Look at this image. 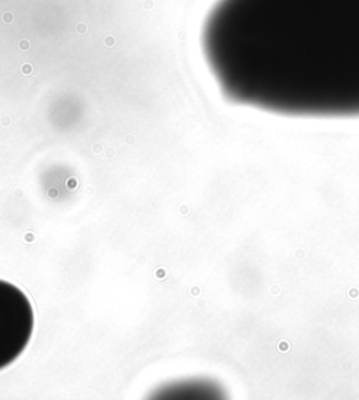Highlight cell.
I'll use <instances>...</instances> for the list:
<instances>
[{
    "label": "cell",
    "instance_id": "6da1fadb",
    "mask_svg": "<svg viewBox=\"0 0 359 400\" xmlns=\"http://www.w3.org/2000/svg\"><path fill=\"white\" fill-rule=\"evenodd\" d=\"M202 49L230 103L292 118H359V0H218Z\"/></svg>",
    "mask_w": 359,
    "mask_h": 400
},
{
    "label": "cell",
    "instance_id": "3957f363",
    "mask_svg": "<svg viewBox=\"0 0 359 400\" xmlns=\"http://www.w3.org/2000/svg\"><path fill=\"white\" fill-rule=\"evenodd\" d=\"M149 400H223V397L206 382L184 381L158 389Z\"/></svg>",
    "mask_w": 359,
    "mask_h": 400
},
{
    "label": "cell",
    "instance_id": "7a4b0ae2",
    "mask_svg": "<svg viewBox=\"0 0 359 400\" xmlns=\"http://www.w3.org/2000/svg\"><path fill=\"white\" fill-rule=\"evenodd\" d=\"M34 312L20 288L0 279V369L13 364L30 343Z\"/></svg>",
    "mask_w": 359,
    "mask_h": 400
}]
</instances>
